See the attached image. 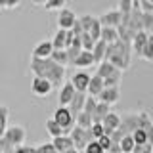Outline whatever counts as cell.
Wrapping results in <instances>:
<instances>
[{"instance_id":"6da1fadb","label":"cell","mask_w":153,"mask_h":153,"mask_svg":"<svg viewBox=\"0 0 153 153\" xmlns=\"http://www.w3.org/2000/svg\"><path fill=\"white\" fill-rule=\"evenodd\" d=\"M65 69L67 67L56 63L52 57L48 59H40V57H31V71L35 76H42V79H48L54 86H61L65 79Z\"/></svg>"},{"instance_id":"7a4b0ae2","label":"cell","mask_w":153,"mask_h":153,"mask_svg":"<svg viewBox=\"0 0 153 153\" xmlns=\"http://www.w3.org/2000/svg\"><path fill=\"white\" fill-rule=\"evenodd\" d=\"M130 56H132V44L124 40H117L113 44H107V54H105V61L113 63L117 69L126 71L130 67Z\"/></svg>"},{"instance_id":"3957f363","label":"cell","mask_w":153,"mask_h":153,"mask_svg":"<svg viewBox=\"0 0 153 153\" xmlns=\"http://www.w3.org/2000/svg\"><path fill=\"white\" fill-rule=\"evenodd\" d=\"M54 121L59 124L61 128L65 130V134H71V130L75 128V124H76V119H75V115L71 113V109L69 107H65V105H59V107L54 111Z\"/></svg>"},{"instance_id":"277c9868","label":"cell","mask_w":153,"mask_h":153,"mask_svg":"<svg viewBox=\"0 0 153 153\" xmlns=\"http://www.w3.org/2000/svg\"><path fill=\"white\" fill-rule=\"evenodd\" d=\"M69 136L73 138L75 147H76L79 151H84V149H86V146H88L90 142H94V140H96L90 128H80V126H76V124H75L73 130H71Z\"/></svg>"},{"instance_id":"5b68a950","label":"cell","mask_w":153,"mask_h":153,"mask_svg":"<svg viewBox=\"0 0 153 153\" xmlns=\"http://www.w3.org/2000/svg\"><path fill=\"white\" fill-rule=\"evenodd\" d=\"M2 138H4L8 143H12L13 147L25 146L27 130H25V126H21V124H12V126H8V130H6V134H4Z\"/></svg>"},{"instance_id":"8992f818","label":"cell","mask_w":153,"mask_h":153,"mask_svg":"<svg viewBox=\"0 0 153 153\" xmlns=\"http://www.w3.org/2000/svg\"><path fill=\"white\" fill-rule=\"evenodd\" d=\"M52 88H54V84L48 79H42V76H35L33 82H31V90L36 98H48V94L52 92Z\"/></svg>"},{"instance_id":"52a82bcc","label":"cell","mask_w":153,"mask_h":153,"mask_svg":"<svg viewBox=\"0 0 153 153\" xmlns=\"http://www.w3.org/2000/svg\"><path fill=\"white\" fill-rule=\"evenodd\" d=\"M100 23H102L103 27H115V29H119L121 27V23H123V12L121 10H109V12H105L100 16Z\"/></svg>"},{"instance_id":"ba28073f","label":"cell","mask_w":153,"mask_h":153,"mask_svg":"<svg viewBox=\"0 0 153 153\" xmlns=\"http://www.w3.org/2000/svg\"><path fill=\"white\" fill-rule=\"evenodd\" d=\"M75 94H76V88L73 86V82L71 80H67V82H63L59 86V92H57V102H59V105H69L71 103V100L75 98Z\"/></svg>"},{"instance_id":"9c48e42d","label":"cell","mask_w":153,"mask_h":153,"mask_svg":"<svg viewBox=\"0 0 153 153\" xmlns=\"http://www.w3.org/2000/svg\"><path fill=\"white\" fill-rule=\"evenodd\" d=\"M76 19H79V17L75 16L73 10L61 8V10H59V16H57V27H59V29H65V31H69V29H73V25H75Z\"/></svg>"},{"instance_id":"30bf717a","label":"cell","mask_w":153,"mask_h":153,"mask_svg":"<svg viewBox=\"0 0 153 153\" xmlns=\"http://www.w3.org/2000/svg\"><path fill=\"white\" fill-rule=\"evenodd\" d=\"M90 80H92V76L86 73V71H76V73L71 76V82H73V86L76 88V92H86L88 94Z\"/></svg>"},{"instance_id":"8fae6325","label":"cell","mask_w":153,"mask_h":153,"mask_svg":"<svg viewBox=\"0 0 153 153\" xmlns=\"http://www.w3.org/2000/svg\"><path fill=\"white\" fill-rule=\"evenodd\" d=\"M149 33L147 31H140V33H136V36L132 38V50H134V54H136L138 57L142 56V52L146 50V46H147V42H149Z\"/></svg>"},{"instance_id":"7c38bea8","label":"cell","mask_w":153,"mask_h":153,"mask_svg":"<svg viewBox=\"0 0 153 153\" xmlns=\"http://www.w3.org/2000/svg\"><path fill=\"white\" fill-rule=\"evenodd\" d=\"M136 128H140V113H138V115H126V117L123 119L119 130L126 136V134H132Z\"/></svg>"},{"instance_id":"4fadbf2b","label":"cell","mask_w":153,"mask_h":153,"mask_svg":"<svg viewBox=\"0 0 153 153\" xmlns=\"http://www.w3.org/2000/svg\"><path fill=\"white\" fill-rule=\"evenodd\" d=\"M119 100H121V90H119V86L103 88V92L98 96V102H103V103H109V105H115Z\"/></svg>"},{"instance_id":"5bb4252c","label":"cell","mask_w":153,"mask_h":153,"mask_svg":"<svg viewBox=\"0 0 153 153\" xmlns=\"http://www.w3.org/2000/svg\"><path fill=\"white\" fill-rule=\"evenodd\" d=\"M121 123H123V119L119 117L117 113H109L107 117L103 119L102 121V124H103V128H105V134H107V136H111V134L115 132V130H119V126H121Z\"/></svg>"},{"instance_id":"9a60e30c","label":"cell","mask_w":153,"mask_h":153,"mask_svg":"<svg viewBox=\"0 0 153 153\" xmlns=\"http://www.w3.org/2000/svg\"><path fill=\"white\" fill-rule=\"evenodd\" d=\"M52 143H54V147H56L57 153H65L67 149H73V147H75V142H73V138H71L69 134L52 138Z\"/></svg>"},{"instance_id":"2e32d148","label":"cell","mask_w":153,"mask_h":153,"mask_svg":"<svg viewBox=\"0 0 153 153\" xmlns=\"http://www.w3.org/2000/svg\"><path fill=\"white\" fill-rule=\"evenodd\" d=\"M86 98H88V94H86V92H76V94H75V98L71 100V103L67 105V107L71 109V113L75 115V119H76V115H79L80 111H84Z\"/></svg>"},{"instance_id":"e0dca14e","label":"cell","mask_w":153,"mask_h":153,"mask_svg":"<svg viewBox=\"0 0 153 153\" xmlns=\"http://www.w3.org/2000/svg\"><path fill=\"white\" fill-rule=\"evenodd\" d=\"M54 52V44L52 40H42L40 44H36V48L33 50V56L35 57H40V59H48Z\"/></svg>"},{"instance_id":"ac0fdd59","label":"cell","mask_w":153,"mask_h":153,"mask_svg":"<svg viewBox=\"0 0 153 153\" xmlns=\"http://www.w3.org/2000/svg\"><path fill=\"white\" fill-rule=\"evenodd\" d=\"M96 75H100L102 79H107V76H113V75H123L121 69H117L113 63H109V61H102V63L98 65V69H96Z\"/></svg>"},{"instance_id":"d6986e66","label":"cell","mask_w":153,"mask_h":153,"mask_svg":"<svg viewBox=\"0 0 153 153\" xmlns=\"http://www.w3.org/2000/svg\"><path fill=\"white\" fill-rule=\"evenodd\" d=\"M103 88H105L103 79H102L100 75H94L92 80H90V84H88V96H94V98H98V96L103 92Z\"/></svg>"},{"instance_id":"ffe728a7","label":"cell","mask_w":153,"mask_h":153,"mask_svg":"<svg viewBox=\"0 0 153 153\" xmlns=\"http://www.w3.org/2000/svg\"><path fill=\"white\" fill-rule=\"evenodd\" d=\"M92 54H94L96 65H100L102 61H105V54H107V42H105V40H98V42H96V46H94V50H92Z\"/></svg>"},{"instance_id":"44dd1931","label":"cell","mask_w":153,"mask_h":153,"mask_svg":"<svg viewBox=\"0 0 153 153\" xmlns=\"http://www.w3.org/2000/svg\"><path fill=\"white\" fill-rule=\"evenodd\" d=\"M90 65H96L94 54H92V52H88V50H82V52H80V56L76 57V61H75V67L84 69V67H90Z\"/></svg>"},{"instance_id":"7402d4cb","label":"cell","mask_w":153,"mask_h":153,"mask_svg":"<svg viewBox=\"0 0 153 153\" xmlns=\"http://www.w3.org/2000/svg\"><path fill=\"white\" fill-rule=\"evenodd\" d=\"M111 113V105L109 103H103V102H98V107H96V113H94V123H102L107 115Z\"/></svg>"},{"instance_id":"603a6c76","label":"cell","mask_w":153,"mask_h":153,"mask_svg":"<svg viewBox=\"0 0 153 153\" xmlns=\"http://www.w3.org/2000/svg\"><path fill=\"white\" fill-rule=\"evenodd\" d=\"M102 40H105L107 44H113V42L121 40V36H119V29H115V27H103L102 29Z\"/></svg>"},{"instance_id":"cb8c5ba5","label":"cell","mask_w":153,"mask_h":153,"mask_svg":"<svg viewBox=\"0 0 153 153\" xmlns=\"http://www.w3.org/2000/svg\"><path fill=\"white\" fill-rule=\"evenodd\" d=\"M65 42H67V31L65 29H57V33L54 35V50H65Z\"/></svg>"},{"instance_id":"d4e9b609","label":"cell","mask_w":153,"mask_h":153,"mask_svg":"<svg viewBox=\"0 0 153 153\" xmlns=\"http://www.w3.org/2000/svg\"><path fill=\"white\" fill-rule=\"evenodd\" d=\"M46 132L50 134L52 138H57V136H63V134H65V130H63V128H61L59 124H57V123L54 121V117H52V119H48V121H46Z\"/></svg>"},{"instance_id":"484cf974","label":"cell","mask_w":153,"mask_h":153,"mask_svg":"<svg viewBox=\"0 0 153 153\" xmlns=\"http://www.w3.org/2000/svg\"><path fill=\"white\" fill-rule=\"evenodd\" d=\"M92 124H94V119H92V115H90V113L80 111L79 115H76V126H80V128H92Z\"/></svg>"},{"instance_id":"4316f807","label":"cell","mask_w":153,"mask_h":153,"mask_svg":"<svg viewBox=\"0 0 153 153\" xmlns=\"http://www.w3.org/2000/svg\"><path fill=\"white\" fill-rule=\"evenodd\" d=\"M8 117H10V109L8 105H0V138L6 134L8 130Z\"/></svg>"},{"instance_id":"83f0119b","label":"cell","mask_w":153,"mask_h":153,"mask_svg":"<svg viewBox=\"0 0 153 153\" xmlns=\"http://www.w3.org/2000/svg\"><path fill=\"white\" fill-rule=\"evenodd\" d=\"M50 57L56 61V63H59L63 67H69V56H67V50H54Z\"/></svg>"},{"instance_id":"f1b7e54d","label":"cell","mask_w":153,"mask_h":153,"mask_svg":"<svg viewBox=\"0 0 153 153\" xmlns=\"http://www.w3.org/2000/svg\"><path fill=\"white\" fill-rule=\"evenodd\" d=\"M134 147H136V142H134L132 134H126V136L121 140V151L123 153H132Z\"/></svg>"},{"instance_id":"f546056e","label":"cell","mask_w":153,"mask_h":153,"mask_svg":"<svg viewBox=\"0 0 153 153\" xmlns=\"http://www.w3.org/2000/svg\"><path fill=\"white\" fill-rule=\"evenodd\" d=\"M102 29H103V25L100 23V17H96V19H94V23H92V27H90V31H88L96 42L102 40Z\"/></svg>"},{"instance_id":"4dcf8cb0","label":"cell","mask_w":153,"mask_h":153,"mask_svg":"<svg viewBox=\"0 0 153 153\" xmlns=\"http://www.w3.org/2000/svg\"><path fill=\"white\" fill-rule=\"evenodd\" d=\"M140 59H143V61H147V63H153V35L149 36V42H147L146 50L142 52Z\"/></svg>"},{"instance_id":"1f68e13d","label":"cell","mask_w":153,"mask_h":153,"mask_svg":"<svg viewBox=\"0 0 153 153\" xmlns=\"http://www.w3.org/2000/svg\"><path fill=\"white\" fill-rule=\"evenodd\" d=\"M132 138H134V142H136V146L149 143V142H147V132L143 130V128H136V130L132 132Z\"/></svg>"},{"instance_id":"d6a6232c","label":"cell","mask_w":153,"mask_h":153,"mask_svg":"<svg viewBox=\"0 0 153 153\" xmlns=\"http://www.w3.org/2000/svg\"><path fill=\"white\" fill-rule=\"evenodd\" d=\"M142 25H143V31H147L149 35H153V13H142Z\"/></svg>"},{"instance_id":"836d02e7","label":"cell","mask_w":153,"mask_h":153,"mask_svg":"<svg viewBox=\"0 0 153 153\" xmlns=\"http://www.w3.org/2000/svg\"><path fill=\"white\" fill-rule=\"evenodd\" d=\"M82 50H88V52H92L94 50V46H96V40L92 38V35L90 33H82Z\"/></svg>"},{"instance_id":"e575fe53","label":"cell","mask_w":153,"mask_h":153,"mask_svg":"<svg viewBox=\"0 0 153 153\" xmlns=\"http://www.w3.org/2000/svg\"><path fill=\"white\" fill-rule=\"evenodd\" d=\"M96 107H98V98H94V96H88V98H86L84 111H86V113H90V115L94 117V113H96Z\"/></svg>"},{"instance_id":"d590c367","label":"cell","mask_w":153,"mask_h":153,"mask_svg":"<svg viewBox=\"0 0 153 153\" xmlns=\"http://www.w3.org/2000/svg\"><path fill=\"white\" fill-rule=\"evenodd\" d=\"M134 6V0H119V10L123 12V16H130Z\"/></svg>"},{"instance_id":"8d00e7d4","label":"cell","mask_w":153,"mask_h":153,"mask_svg":"<svg viewBox=\"0 0 153 153\" xmlns=\"http://www.w3.org/2000/svg\"><path fill=\"white\" fill-rule=\"evenodd\" d=\"M65 2H67V0H48V2L44 4V8L50 10V12H52V10H57V12H59L61 8H65Z\"/></svg>"},{"instance_id":"74e56055","label":"cell","mask_w":153,"mask_h":153,"mask_svg":"<svg viewBox=\"0 0 153 153\" xmlns=\"http://www.w3.org/2000/svg\"><path fill=\"white\" fill-rule=\"evenodd\" d=\"M79 19H80V25H82V31H84V33H88L96 17H94V16H88V13H86V16H80Z\"/></svg>"},{"instance_id":"f35d334b","label":"cell","mask_w":153,"mask_h":153,"mask_svg":"<svg viewBox=\"0 0 153 153\" xmlns=\"http://www.w3.org/2000/svg\"><path fill=\"white\" fill-rule=\"evenodd\" d=\"M98 143L102 146V149L107 153L109 149H111V146H113V140H111V136H107V134H103L102 138H98Z\"/></svg>"},{"instance_id":"ab89813d","label":"cell","mask_w":153,"mask_h":153,"mask_svg":"<svg viewBox=\"0 0 153 153\" xmlns=\"http://www.w3.org/2000/svg\"><path fill=\"white\" fill-rule=\"evenodd\" d=\"M121 79H123V75H113V76H107V79H103L105 88H111V86H119V84H121Z\"/></svg>"},{"instance_id":"60d3db41","label":"cell","mask_w":153,"mask_h":153,"mask_svg":"<svg viewBox=\"0 0 153 153\" xmlns=\"http://www.w3.org/2000/svg\"><path fill=\"white\" fill-rule=\"evenodd\" d=\"M21 4V0H0V10H13Z\"/></svg>"},{"instance_id":"b9f144b4","label":"cell","mask_w":153,"mask_h":153,"mask_svg":"<svg viewBox=\"0 0 153 153\" xmlns=\"http://www.w3.org/2000/svg\"><path fill=\"white\" fill-rule=\"evenodd\" d=\"M90 130H92V134H94L96 140H98V138H102L103 134H105V128H103V124H102V123H94Z\"/></svg>"},{"instance_id":"7bdbcfd3","label":"cell","mask_w":153,"mask_h":153,"mask_svg":"<svg viewBox=\"0 0 153 153\" xmlns=\"http://www.w3.org/2000/svg\"><path fill=\"white\" fill-rule=\"evenodd\" d=\"M86 153H105L103 149H102V146L98 143V140H94V142H90L88 146H86V149H84Z\"/></svg>"},{"instance_id":"ee69618b","label":"cell","mask_w":153,"mask_h":153,"mask_svg":"<svg viewBox=\"0 0 153 153\" xmlns=\"http://www.w3.org/2000/svg\"><path fill=\"white\" fill-rule=\"evenodd\" d=\"M71 31H73L75 33V35H82V25H80V19H76V21H75V25H73V29H71Z\"/></svg>"},{"instance_id":"f6af8a7d","label":"cell","mask_w":153,"mask_h":153,"mask_svg":"<svg viewBox=\"0 0 153 153\" xmlns=\"http://www.w3.org/2000/svg\"><path fill=\"white\" fill-rule=\"evenodd\" d=\"M146 132H147V142H149L151 146H153V126L149 128V130H146Z\"/></svg>"},{"instance_id":"bcb514c9","label":"cell","mask_w":153,"mask_h":153,"mask_svg":"<svg viewBox=\"0 0 153 153\" xmlns=\"http://www.w3.org/2000/svg\"><path fill=\"white\" fill-rule=\"evenodd\" d=\"M65 153H79V149H76V147H73V149H67Z\"/></svg>"},{"instance_id":"7dc6e473","label":"cell","mask_w":153,"mask_h":153,"mask_svg":"<svg viewBox=\"0 0 153 153\" xmlns=\"http://www.w3.org/2000/svg\"><path fill=\"white\" fill-rule=\"evenodd\" d=\"M46 2H48V0H35V4H42V6H44Z\"/></svg>"},{"instance_id":"c3c4849f","label":"cell","mask_w":153,"mask_h":153,"mask_svg":"<svg viewBox=\"0 0 153 153\" xmlns=\"http://www.w3.org/2000/svg\"><path fill=\"white\" fill-rule=\"evenodd\" d=\"M0 153H4V149H2V140H0Z\"/></svg>"},{"instance_id":"681fc988","label":"cell","mask_w":153,"mask_h":153,"mask_svg":"<svg viewBox=\"0 0 153 153\" xmlns=\"http://www.w3.org/2000/svg\"><path fill=\"white\" fill-rule=\"evenodd\" d=\"M147 2H151V4H153V0H147Z\"/></svg>"},{"instance_id":"f907efd6","label":"cell","mask_w":153,"mask_h":153,"mask_svg":"<svg viewBox=\"0 0 153 153\" xmlns=\"http://www.w3.org/2000/svg\"><path fill=\"white\" fill-rule=\"evenodd\" d=\"M79 153H86V151H79Z\"/></svg>"},{"instance_id":"816d5d0a","label":"cell","mask_w":153,"mask_h":153,"mask_svg":"<svg viewBox=\"0 0 153 153\" xmlns=\"http://www.w3.org/2000/svg\"><path fill=\"white\" fill-rule=\"evenodd\" d=\"M56 153H57V151H56Z\"/></svg>"}]
</instances>
